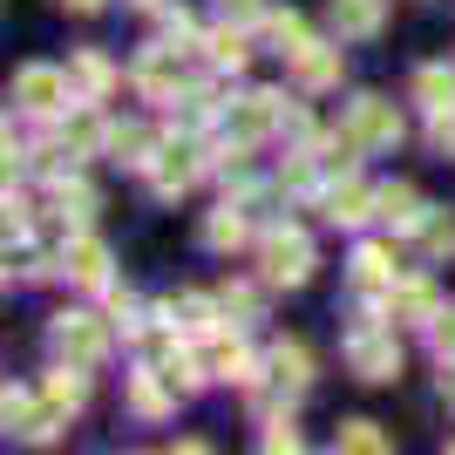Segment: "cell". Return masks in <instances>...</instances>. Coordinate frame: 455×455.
I'll list each match as a JSON object with an SVG mask.
<instances>
[{
	"instance_id": "cell-32",
	"label": "cell",
	"mask_w": 455,
	"mask_h": 455,
	"mask_svg": "<svg viewBox=\"0 0 455 455\" xmlns=\"http://www.w3.org/2000/svg\"><path fill=\"white\" fill-rule=\"evenodd\" d=\"M266 449H272V455H279V449H299V435H292V421H285V415L266 428Z\"/></svg>"
},
{
	"instance_id": "cell-3",
	"label": "cell",
	"mask_w": 455,
	"mask_h": 455,
	"mask_svg": "<svg viewBox=\"0 0 455 455\" xmlns=\"http://www.w3.org/2000/svg\"><path fill=\"white\" fill-rule=\"evenodd\" d=\"M285 123V95H272V89H259V95H238L225 109V136L231 143H259V136H272Z\"/></svg>"
},
{
	"instance_id": "cell-10",
	"label": "cell",
	"mask_w": 455,
	"mask_h": 455,
	"mask_svg": "<svg viewBox=\"0 0 455 455\" xmlns=\"http://www.w3.org/2000/svg\"><path fill=\"white\" fill-rule=\"evenodd\" d=\"M380 14H387V0H326V20H333V35H340V41L374 35Z\"/></svg>"
},
{
	"instance_id": "cell-17",
	"label": "cell",
	"mask_w": 455,
	"mask_h": 455,
	"mask_svg": "<svg viewBox=\"0 0 455 455\" xmlns=\"http://www.w3.org/2000/svg\"><path fill=\"white\" fill-rule=\"evenodd\" d=\"M387 306H395V320H421V326H428V320L442 313V306H435V292H428L421 279H401V285H387Z\"/></svg>"
},
{
	"instance_id": "cell-29",
	"label": "cell",
	"mask_w": 455,
	"mask_h": 455,
	"mask_svg": "<svg viewBox=\"0 0 455 455\" xmlns=\"http://www.w3.org/2000/svg\"><path fill=\"white\" fill-rule=\"evenodd\" d=\"M266 35L279 41V55H299V48H306V20H299V14H272Z\"/></svg>"
},
{
	"instance_id": "cell-13",
	"label": "cell",
	"mask_w": 455,
	"mask_h": 455,
	"mask_svg": "<svg viewBox=\"0 0 455 455\" xmlns=\"http://www.w3.org/2000/svg\"><path fill=\"white\" fill-rule=\"evenodd\" d=\"M61 266H68L76 285H102V279H109V245H102V238H68Z\"/></svg>"
},
{
	"instance_id": "cell-21",
	"label": "cell",
	"mask_w": 455,
	"mask_h": 455,
	"mask_svg": "<svg viewBox=\"0 0 455 455\" xmlns=\"http://www.w3.org/2000/svg\"><path fill=\"white\" fill-rule=\"evenodd\" d=\"M171 401H177V387H171L164 374H156V367H150V374H136V380H130V408H136V415H164Z\"/></svg>"
},
{
	"instance_id": "cell-11",
	"label": "cell",
	"mask_w": 455,
	"mask_h": 455,
	"mask_svg": "<svg viewBox=\"0 0 455 455\" xmlns=\"http://www.w3.org/2000/svg\"><path fill=\"white\" fill-rule=\"evenodd\" d=\"M266 380H272V387H292V395H299L306 380H313V354H306L299 340L266 347Z\"/></svg>"
},
{
	"instance_id": "cell-19",
	"label": "cell",
	"mask_w": 455,
	"mask_h": 455,
	"mask_svg": "<svg viewBox=\"0 0 455 455\" xmlns=\"http://www.w3.org/2000/svg\"><path fill=\"white\" fill-rule=\"evenodd\" d=\"M367 211H374V190H361V184H333L326 190V218H333V225H361Z\"/></svg>"
},
{
	"instance_id": "cell-4",
	"label": "cell",
	"mask_w": 455,
	"mask_h": 455,
	"mask_svg": "<svg viewBox=\"0 0 455 455\" xmlns=\"http://www.w3.org/2000/svg\"><path fill=\"white\" fill-rule=\"evenodd\" d=\"M48 340H55V354H61L68 367H95L102 354H109V333H102V320H95V313H61Z\"/></svg>"
},
{
	"instance_id": "cell-12",
	"label": "cell",
	"mask_w": 455,
	"mask_h": 455,
	"mask_svg": "<svg viewBox=\"0 0 455 455\" xmlns=\"http://www.w3.org/2000/svg\"><path fill=\"white\" fill-rule=\"evenodd\" d=\"M61 143H68V156H89V150H109V123L89 109V102H76V109L61 116Z\"/></svg>"
},
{
	"instance_id": "cell-2",
	"label": "cell",
	"mask_w": 455,
	"mask_h": 455,
	"mask_svg": "<svg viewBox=\"0 0 455 455\" xmlns=\"http://www.w3.org/2000/svg\"><path fill=\"white\" fill-rule=\"evenodd\" d=\"M259 266H266L272 285H306L313 279V238H306V231H266Z\"/></svg>"
},
{
	"instance_id": "cell-25",
	"label": "cell",
	"mask_w": 455,
	"mask_h": 455,
	"mask_svg": "<svg viewBox=\"0 0 455 455\" xmlns=\"http://www.w3.org/2000/svg\"><path fill=\"white\" fill-rule=\"evenodd\" d=\"M150 130H136V123H123V130H109V156L116 164H150Z\"/></svg>"
},
{
	"instance_id": "cell-14",
	"label": "cell",
	"mask_w": 455,
	"mask_h": 455,
	"mask_svg": "<svg viewBox=\"0 0 455 455\" xmlns=\"http://www.w3.org/2000/svg\"><path fill=\"white\" fill-rule=\"evenodd\" d=\"M374 211H380L395 231H415L421 218H428V204L415 197V184H387V190H374Z\"/></svg>"
},
{
	"instance_id": "cell-5",
	"label": "cell",
	"mask_w": 455,
	"mask_h": 455,
	"mask_svg": "<svg viewBox=\"0 0 455 455\" xmlns=\"http://www.w3.org/2000/svg\"><path fill=\"white\" fill-rule=\"evenodd\" d=\"M347 367H354L361 380H395V374H401V347H395V333L354 326V340H347Z\"/></svg>"
},
{
	"instance_id": "cell-30",
	"label": "cell",
	"mask_w": 455,
	"mask_h": 455,
	"mask_svg": "<svg viewBox=\"0 0 455 455\" xmlns=\"http://www.w3.org/2000/svg\"><path fill=\"white\" fill-rule=\"evenodd\" d=\"M428 340H435V354H442V361H449V354H455V306H449V313H435V320H428Z\"/></svg>"
},
{
	"instance_id": "cell-8",
	"label": "cell",
	"mask_w": 455,
	"mask_h": 455,
	"mask_svg": "<svg viewBox=\"0 0 455 455\" xmlns=\"http://www.w3.org/2000/svg\"><path fill=\"white\" fill-rule=\"evenodd\" d=\"M197 361H204V374H225V380H251L245 340H238V333H225V326H211V333H204V347H197Z\"/></svg>"
},
{
	"instance_id": "cell-34",
	"label": "cell",
	"mask_w": 455,
	"mask_h": 455,
	"mask_svg": "<svg viewBox=\"0 0 455 455\" xmlns=\"http://www.w3.org/2000/svg\"><path fill=\"white\" fill-rule=\"evenodd\" d=\"M225 20H259V0H225Z\"/></svg>"
},
{
	"instance_id": "cell-18",
	"label": "cell",
	"mask_w": 455,
	"mask_h": 455,
	"mask_svg": "<svg viewBox=\"0 0 455 455\" xmlns=\"http://www.w3.org/2000/svg\"><path fill=\"white\" fill-rule=\"evenodd\" d=\"M292 76H299L306 89H326V82H340V48H313V41H306L299 55H292Z\"/></svg>"
},
{
	"instance_id": "cell-9",
	"label": "cell",
	"mask_w": 455,
	"mask_h": 455,
	"mask_svg": "<svg viewBox=\"0 0 455 455\" xmlns=\"http://www.w3.org/2000/svg\"><path fill=\"white\" fill-rule=\"evenodd\" d=\"M136 89L150 95V102H177V89H184V68H177V48H150V55L136 61Z\"/></svg>"
},
{
	"instance_id": "cell-15",
	"label": "cell",
	"mask_w": 455,
	"mask_h": 455,
	"mask_svg": "<svg viewBox=\"0 0 455 455\" xmlns=\"http://www.w3.org/2000/svg\"><path fill=\"white\" fill-rule=\"evenodd\" d=\"M156 313H164V320H171L177 333H197V340H204L211 326H218V306H211V299H197V292H184V299H164Z\"/></svg>"
},
{
	"instance_id": "cell-1",
	"label": "cell",
	"mask_w": 455,
	"mask_h": 455,
	"mask_svg": "<svg viewBox=\"0 0 455 455\" xmlns=\"http://www.w3.org/2000/svg\"><path fill=\"white\" fill-rule=\"evenodd\" d=\"M14 102L28 116H61L68 102H76V89H68V68H48V61H28L14 76Z\"/></svg>"
},
{
	"instance_id": "cell-26",
	"label": "cell",
	"mask_w": 455,
	"mask_h": 455,
	"mask_svg": "<svg viewBox=\"0 0 455 455\" xmlns=\"http://www.w3.org/2000/svg\"><path fill=\"white\" fill-rule=\"evenodd\" d=\"M204 48H211V61H218V68H245V55H251V48H245V35H238L231 20H225V28H218V35L204 41Z\"/></svg>"
},
{
	"instance_id": "cell-33",
	"label": "cell",
	"mask_w": 455,
	"mask_h": 455,
	"mask_svg": "<svg viewBox=\"0 0 455 455\" xmlns=\"http://www.w3.org/2000/svg\"><path fill=\"white\" fill-rule=\"evenodd\" d=\"M164 35H171V41H190V35H197V20H190V14H184V7H177V14H171V20H164Z\"/></svg>"
},
{
	"instance_id": "cell-7",
	"label": "cell",
	"mask_w": 455,
	"mask_h": 455,
	"mask_svg": "<svg viewBox=\"0 0 455 455\" xmlns=\"http://www.w3.org/2000/svg\"><path fill=\"white\" fill-rule=\"evenodd\" d=\"M190 177H197V143H190V136L156 143V156H150V184H156V197H177V190H190Z\"/></svg>"
},
{
	"instance_id": "cell-16",
	"label": "cell",
	"mask_w": 455,
	"mask_h": 455,
	"mask_svg": "<svg viewBox=\"0 0 455 455\" xmlns=\"http://www.w3.org/2000/svg\"><path fill=\"white\" fill-rule=\"evenodd\" d=\"M109 61L102 55H76L68 61V89H76V102H102V95H109Z\"/></svg>"
},
{
	"instance_id": "cell-23",
	"label": "cell",
	"mask_w": 455,
	"mask_h": 455,
	"mask_svg": "<svg viewBox=\"0 0 455 455\" xmlns=\"http://www.w3.org/2000/svg\"><path fill=\"white\" fill-rule=\"evenodd\" d=\"M204 238H211V245H218V251H238V245H245V238H251V218H245V211H211V225H204Z\"/></svg>"
},
{
	"instance_id": "cell-20",
	"label": "cell",
	"mask_w": 455,
	"mask_h": 455,
	"mask_svg": "<svg viewBox=\"0 0 455 455\" xmlns=\"http://www.w3.org/2000/svg\"><path fill=\"white\" fill-rule=\"evenodd\" d=\"M41 408H48L55 421L82 408V380H76V367H61V374H48V380H41Z\"/></svg>"
},
{
	"instance_id": "cell-24",
	"label": "cell",
	"mask_w": 455,
	"mask_h": 455,
	"mask_svg": "<svg viewBox=\"0 0 455 455\" xmlns=\"http://www.w3.org/2000/svg\"><path fill=\"white\" fill-rule=\"evenodd\" d=\"M415 102H421L428 116H435V109H455V76H449V68H421V76H415Z\"/></svg>"
},
{
	"instance_id": "cell-28",
	"label": "cell",
	"mask_w": 455,
	"mask_h": 455,
	"mask_svg": "<svg viewBox=\"0 0 455 455\" xmlns=\"http://www.w3.org/2000/svg\"><path fill=\"white\" fill-rule=\"evenodd\" d=\"M415 231H421V245L435 251V259H442V251H455V218H449V211H428Z\"/></svg>"
},
{
	"instance_id": "cell-22",
	"label": "cell",
	"mask_w": 455,
	"mask_h": 455,
	"mask_svg": "<svg viewBox=\"0 0 455 455\" xmlns=\"http://www.w3.org/2000/svg\"><path fill=\"white\" fill-rule=\"evenodd\" d=\"M387 259H395L387 245H361V251H354V285H361V292H380V285L395 279V266H387Z\"/></svg>"
},
{
	"instance_id": "cell-27",
	"label": "cell",
	"mask_w": 455,
	"mask_h": 455,
	"mask_svg": "<svg viewBox=\"0 0 455 455\" xmlns=\"http://www.w3.org/2000/svg\"><path fill=\"white\" fill-rule=\"evenodd\" d=\"M333 442L354 449V455H380V449H387V435H380L374 421H340V435H333Z\"/></svg>"
},
{
	"instance_id": "cell-37",
	"label": "cell",
	"mask_w": 455,
	"mask_h": 455,
	"mask_svg": "<svg viewBox=\"0 0 455 455\" xmlns=\"http://www.w3.org/2000/svg\"><path fill=\"white\" fill-rule=\"evenodd\" d=\"M136 7H156V0H136Z\"/></svg>"
},
{
	"instance_id": "cell-6",
	"label": "cell",
	"mask_w": 455,
	"mask_h": 455,
	"mask_svg": "<svg viewBox=\"0 0 455 455\" xmlns=\"http://www.w3.org/2000/svg\"><path fill=\"white\" fill-rule=\"evenodd\" d=\"M347 136H354L361 150H395V143H401V116H395V102L361 95V102H354V116H347Z\"/></svg>"
},
{
	"instance_id": "cell-31",
	"label": "cell",
	"mask_w": 455,
	"mask_h": 455,
	"mask_svg": "<svg viewBox=\"0 0 455 455\" xmlns=\"http://www.w3.org/2000/svg\"><path fill=\"white\" fill-rule=\"evenodd\" d=\"M428 143H435L442 156H455V109H435V123H428Z\"/></svg>"
},
{
	"instance_id": "cell-36",
	"label": "cell",
	"mask_w": 455,
	"mask_h": 455,
	"mask_svg": "<svg viewBox=\"0 0 455 455\" xmlns=\"http://www.w3.org/2000/svg\"><path fill=\"white\" fill-rule=\"evenodd\" d=\"M61 7H76V14H89V7H102V0H61Z\"/></svg>"
},
{
	"instance_id": "cell-35",
	"label": "cell",
	"mask_w": 455,
	"mask_h": 455,
	"mask_svg": "<svg viewBox=\"0 0 455 455\" xmlns=\"http://www.w3.org/2000/svg\"><path fill=\"white\" fill-rule=\"evenodd\" d=\"M442 395H455V354L442 361Z\"/></svg>"
}]
</instances>
